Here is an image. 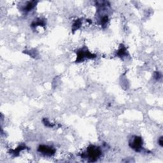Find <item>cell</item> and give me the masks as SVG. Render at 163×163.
Returning <instances> with one entry per match:
<instances>
[{
    "label": "cell",
    "mask_w": 163,
    "mask_h": 163,
    "mask_svg": "<svg viewBox=\"0 0 163 163\" xmlns=\"http://www.w3.org/2000/svg\"><path fill=\"white\" fill-rule=\"evenodd\" d=\"M87 154H88L89 159L93 161V159H96L99 157V156L101 155V151H100L98 148L96 147H91L88 149Z\"/></svg>",
    "instance_id": "6da1fadb"
},
{
    "label": "cell",
    "mask_w": 163,
    "mask_h": 163,
    "mask_svg": "<svg viewBox=\"0 0 163 163\" xmlns=\"http://www.w3.org/2000/svg\"><path fill=\"white\" fill-rule=\"evenodd\" d=\"M132 148L136 150V151H140L142 145V140L140 137H136L133 141L130 143Z\"/></svg>",
    "instance_id": "7a4b0ae2"
},
{
    "label": "cell",
    "mask_w": 163,
    "mask_h": 163,
    "mask_svg": "<svg viewBox=\"0 0 163 163\" xmlns=\"http://www.w3.org/2000/svg\"><path fill=\"white\" fill-rule=\"evenodd\" d=\"M39 150L40 152L45 153L47 155H52L54 152V150H52L51 147H48L46 146L40 147V148H39Z\"/></svg>",
    "instance_id": "3957f363"
}]
</instances>
